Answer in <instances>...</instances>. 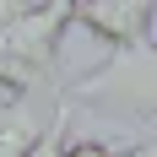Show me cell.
Masks as SVG:
<instances>
[{
  "label": "cell",
  "mask_w": 157,
  "mask_h": 157,
  "mask_svg": "<svg viewBox=\"0 0 157 157\" xmlns=\"http://www.w3.org/2000/svg\"><path fill=\"white\" fill-rule=\"evenodd\" d=\"M65 103H81L92 114H109L119 125L141 130L157 119V38L136 49H114L103 65L81 71L76 81H60Z\"/></svg>",
  "instance_id": "cell-1"
},
{
  "label": "cell",
  "mask_w": 157,
  "mask_h": 157,
  "mask_svg": "<svg viewBox=\"0 0 157 157\" xmlns=\"http://www.w3.org/2000/svg\"><path fill=\"white\" fill-rule=\"evenodd\" d=\"M71 27V6H27L0 33V60L16 65L27 81H49L60 92V38Z\"/></svg>",
  "instance_id": "cell-2"
},
{
  "label": "cell",
  "mask_w": 157,
  "mask_h": 157,
  "mask_svg": "<svg viewBox=\"0 0 157 157\" xmlns=\"http://www.w3.org/2000/svg\"><path fill=\"white\" fill-rule=\"evenodd\" d=\"M71 27H87L109 49H136L152 38L157 6H146V0H87V6H71Z\"/></svg>",
  "instance_id": "cell-3"
},
{
  "label": "cell",
  "mask_w": 157,
  "mask_h": 157,
  "mask_svg": "<svg viewBox=\"0 0 157 157\" xmlns=\"http://www.w3.org/2000/svg\"><path fill=\"white\" fill-rule=\"evenodd\" d=\"M38 136H44V125H33L27 103H6L0 109V157H27L38 146Z\"/></svg>",
  "instance_id": "cell-4"
},
{
  "label": "cell",
  "mask_w": 157,
  "mask_h": 157,
  "mask_svg": "<svg viewBox=\"0 0 157 157\" xmlns=\"http://www.w3.org/2000/svg\"><path fill=\"white\" fill-rule=\"evenodd\" d=\"M65 119H71V103H65V92H54V114H49L44 136L27 157H65Z\"/></svg>",
  "instance_id": "cell-5"
},
{
  "label": "cell",
  "mask_w": 157,
  "mask_h": 157,
  "mask_svg": "<svg viewBox=\"0 0 157 157\" xmlns=\"http://www.w3.org/2000/svg\"><path fill=\"white\" fill-rule=\"evenodd\" d=\"M65 157H125V152L109 146V141H71V146H65Z\"/></svg>",
  "instance_id": "cell-6"
},
{
  "label": "cell",
  "mask_w": 157,
  "mask_h": 157,
  "mask_svg": "<svg viewBox=\"0 0 157 157\" xmlns=\"http://www.w3.org/2000/svg\"><path fill=\"white\" fill-rule=\"evenodd\" d=\"M22 11H27V6H16V0H0V33L11 27V22H16V16H22Z\"/></svg>",
  "instance_id": "cell-7"
}]
</instances>
